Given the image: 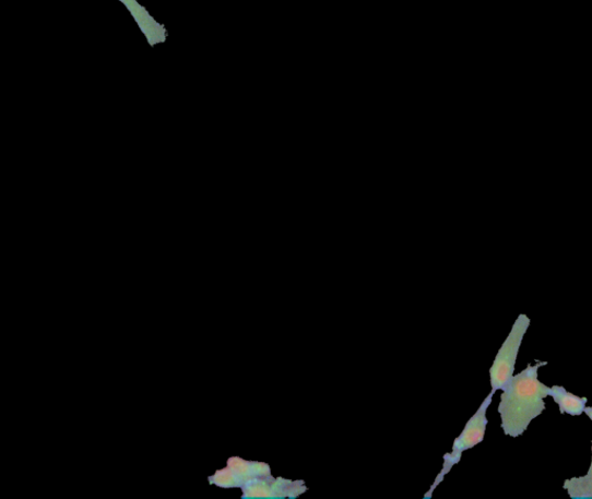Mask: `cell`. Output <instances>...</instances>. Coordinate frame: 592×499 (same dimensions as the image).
Returning <instances> with one entry per match:
<instances>
[{"label": "cell", "mask_w": 592, "mask_h": 499, "mask_svg": "<svg viewBox=\"0 0 592 499\" xmlns=\"http://www.w3.org/2000/svg\"><path fill=\"white\" fill-rule=\"evenodd\" d=\"M547 363L537 361L512 376L511 381L502 390L498 412L501 416V428L506 436L521 437L530 424L545 411L544 397L550 388L540 381L538 371Z\"/></svg>", "instance_id": "1"}, {"label": "cell", "mask_w": 592, "mask_h": 499, "mask_svg": "<svg viewBox=\"0 0 592 499\" xmlns=\"http://www.w3.org/2000/svg\"><path fill=\"white\" fill-rule=\"evenodd\" d=\"M530 324V318L526 314H520L506 342L498 352L495 364L489 369L493 393L504 390L511 381L512 376H514L519 352Z\"/></svg>", "instance_id": "2"}, {"label": "cell", "mask_w": 592, "mask_h": 499, "mask_svg": "<svg viewBox=\"0 0 592 499\" xmlns=\"http://www.w3.org/2000/svg\"><path fill=\"white\" fill-rule=\"evenodd\" d=\"M493 395H495L493 392L487 395L477 413L470 418L460 437H458L455 442H453L451 453L445 455L442 472L437 477L436 484L433 485L429 492L426 495V498L431 496L433 490L443 482L445 475L450 472L452 466L460 463L464 451L475 448L484 441L485 431L488 424L486 413L492 404Z\"/></svg>", "instance_id": "3"}, {"label": "cell", "mask_w": 592, "mask_h": 499, "mask_svg": "<svg viewBox=\"0 0 592 499\" xmlns=\"http://www.w3.org/2000/svg\"><path fill=\"white\" fill-rule=\"evenodd\" d=\"M249 496L269 497V498H296L307 491L305 483L301 480H287V478H274L271 475L253 478L248 483Z\"/></svg>", "instance_id": "4"}, {"label": "cell", "mask_w": 592, "mask_h": 499, "mask_svg": "<svg viewBox=\"0 0 592 499\" xmlns=\"http://www.w3.org/2000/svg\"><path fill=\"white\" fill-rule=\"evenodd\" d=\"M549 396L554 397V401L559 406L561 414H568L571 416L582 415L588 403V397L578 396L558 385L550 388Z\"/></svg>", "instance_id": "5"}, {"label": "cell", "mask_w": 592, "mask_h": 499, "mask_svg": "<svg viewBox=\"0 0 592 499\" xmlns=\"http://www.w3.org/2000/svg\"><path fill=\"white\" fill-rule=\"evenodd\" d=\"M564 489L575 499L592 498V477L587 474L580 477L568 478L564 484Z\"/></svg>", "instance_id": "6"}, {"label": "cell", "mask_w": 592, "mask_h": 499, "mask_svg": "<svg viewBox=\"0 0 592 499\" xmlns=\"http://www.w3.org/2000/svg\"><path fill=\"white\" fill-rule=\"evenodd\" d=\"M584 413L587 414V416L592 421V407H585Z\"/></svg>", "instance_id": "7"}, {"label": "cell", "mask_w": 592, "mask_h": 499, "mask_svg": "<svg viewBox=\"0 0 592 499\" xmlns=\"http://www.w3.org/2000/svg\"><path fill=\"white\" fill-rule=\"evenodd\" d=\"M591 453H592V443H591ZM587 474L592 477V455H591V464Z\"/></svg>", "instance_id": "8"}]
</instances>
